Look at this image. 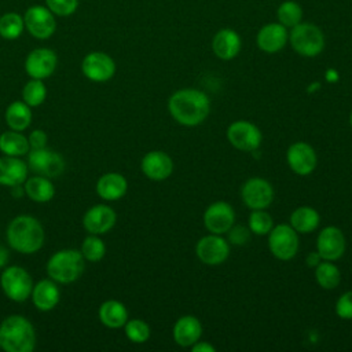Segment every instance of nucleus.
I'll list each match as a JSON object with an SVG mask.
<instances>
[{
	"instance_id": "1",
	"label": "nucleus",
	"mask_w": 352,
	"mask_h": 352,
	"mask_svg": "<svg viewBox=\"0 0 352 352\" xmlns=\"http://www.w3.org/2000/svg\"><path fill=\"white\" fill-rule=\"evenodd\" d=\"M168 110L176 122L184 126H197L209 116L210 100L199 89L183 88L170 95Z\"/></svg>"
},
{
	"instance_id": "2",
	"label": "nucleus",
	"mask_w": 352,
	"mask_h": 352,
	"mask_svg": "<svg viewBox=\"0 0 352 352\" xmlns=\"http://www.w3.org/2000/svg\"><path fill=\"white\" fill-rule=\"evenodd\" d=\"M8 245L23 254L38 252L44 245V228L41 223L29 214L14 217L6 231Z\"/></svg>"
},
{
	"instance_id": "3",
	"label": "nucleus",
	"mask_w": 352,
	"mask_h": 352,
	"mask_svg": "<svg viewBox=\"0 0 352 352\" xmlns=\"http://www.w3.org/2000/svg\"><path fill=\"white\" fill-rule=\"evenodd\" d=\"M36 345L33 324L21 315L7 316L0 323V348L6 352H30Z\"/></svg>"
},
{
	"instance_id": "4",
	"label": "nucleus",
	"mask_w": 352,
	"mask_h": 352,
	"mask_svg": "<svg viewBox=\"0 0 352 352\" xmlns=\"http://www.w3.org/2000/svg\"><path fill=\"white\" fill-rule=\"evenodd\" d=\"M85 268V258L81 252L62 249L54 253L47 263V274L56 283H72L77 280Z\"/></svg>"
},
{
	"instance_id": "5",
	"label": "nucleus",
	"mask_w": 352,
	"mask_h": 352,
	"mask_svg": "<svg viewBox=\"0 0 352 352\" xmlns=\"http://www.w3.org/2000/svg\"><path fill=\"white\" fill-rule=\"evenodd\" d=\"M292 48L301 56L314 58L324 48V34L319 26L311 22H300L289 33Z\"/></svg>"
},
{
	"instance_id": "6",
	"label": "nucleus",
	"mask_w": 352,
	"mask_h": 352,
	"mask_svg": "<svg viewBox=\"0 0 352 352\" xmlns=\"http://www.w3.org/2000/svg\"><path fill=\"white\" fill-rule=\"evenodd\" d=\"M0 286L10 300L22 302L30 297L33 280L25 268L19 265H10L0 275Z\"/></svg>"
},
{
	"instance_id": "7",
	"label": "nucleus",
	"mask_w": 352,
	"mask_h": 352,
	"mask_svg": "<svg viewBox=\"0 0 352 352\" xmlns=\"http://www.w3.org/2000/svg\"><path fill=\"white\" fill-rule=\"evenodd\" d=\"M268 248L271 253L282 261L293 258L298 250L297 231L290 224L272 227L268 232Z\"/></svg>"
},
{
	"instance_id": "8",
	"label": "nucleus",
	"mask_w": 352,
	"mask_h": 352,
	"mask_svg": "<svg viewBox=\"0 0 352 352\" xmlns=\"http://www.w3.org/2000/svg\"><path fill=\"white\" fill-rule=\"evenodd\" d=\"M63 157L47 147L30 150L28 153V168L36 175L45 176L48 179L58 177L65 170Z\"/></svg>"
},
{
	"instance_id": "9",
	"label": "nucleus",
	"mask_w": 352,
	"mask_h": 352,
	"mask_svg": "<svg viewBox=\"0 0 352 352\" xmlns=\"http://www.w3.org/2000/svg\"><path fill=\"white\" fill-rule=\"evenodd\" d=\"M227 139L232 147L241 151H253L261 144L263 135L258 126L253 122L238 120L230 124L227 129Z\"/></svg>"
},
{
	"instance_id": "10",
	"label": "nucleus",
	"mask_w": 352,
	"mask_h": 352,
	"mask_svg": "<svg viewBox=\"0 0 352 352\" xmlns=\"http://www.w3.org/2000/svg\"><path fill=\"white\" fill-rule=\"evenodd\" d=\"M23 22L28 32L38 40L50 38L56 29V21L54 14L50 11L48 7L44 6L29 7L23 15Z\"/></svg>"
},
{
	"instance_id": "11",
	"label": "nucleus",
	"mask_w": 352,
	"mask_h": 352,
	"mask_svg": "<svg viewBox=\"0 0 352 352\" xmlns=\"http://www.w3.org/2000/svg\"><path fill=\"white\" fill-rule=\"evenodd\" d=\"M241 197L249 209H265L274 199V188L265 179L250 177L243 183Z\"/></svg>"
},
{
	"instance_id": "12",
	"label": "nucleus",
	"mask_w": 352,
	"mask_h": 352,
	"mask_svg": "<svg viewBox=\"0 0 352 352\" xmlns=\"http://www.w3.org/2000/svg\"><path fill=\"white\" fill-rule=\"evenodd\" d=\"M82 74L95 82L109 81L116 73V63L113 58L104 52L94 51L84 56L81 62Z\"/></svg>"
},
{
	"instance_id": "13",
	"label": "nucleus",
	"mask_w": 352,
	"mask_h": 352,
	"mask_svg": "<svg viewBox=\"0 0 352 352\" xmlns=\"http://www.w3.org/2000/svg\"><path fill=\"white\" fill-rule=\"evenodd\" d=\"M198 258L206 265H219L224 263L230 254L228 242L217 234L202 236L195 246Z\"/></svg>"
},
{
	"instance_id": "14",
	"label": "nucleus",
	"mask_w": 352,
	"mask_h": 352,
	"mask_svg": "<svg viewBox=\"0 0 352 352\" xmlns=\"http://www.w3.org/2000/svg\"><path fill=\"white\" fill-rule=\"evenodd\" d=\"M235 212L232 206L224 201L210 204L204 213V224L210 234H226L234 226Z\"/></svg>"
},
{
	"instance_id": "15",
	"label": "nucleus",
	"mask_w": 352,
	"mask_h": 352,
	"mask_svg": "<svg viewBox=\"0 0 352 352\" xmlns=\"http://www.w3.org/2000/svg\"><path fill=\"white\" fill-rule=\"evenodd\" d=\"M58 56L50 48H36L30 51L25 60V70L30 78L45 80L56 69Z\"/></svg>"
},
{
	"instance_id": "16",
	"label": "nucleus",
	"mask_w": 352,
	"mask_h": 352,
	"mask_svg": "<svg viewBox=\"0 0 352 352\" xmlns=\"http://www.w3.org/2000/svg\"><path fill=\"white\" fill-rule=\"evenodd\" d=\"M346 248L342 231L336 226L324 227L316 239V249L322 260L334 261L342 257Z\"/></svg>"
},
{
	"instance_id": "17",
	"label": "nucleus",
	"mask_w": 352,
	"mask_h": 352,
	"mask_svg": "<svg viewBox=\"0 0 352 352\" xmlns=\"http://www.w3.org/2000/svg\"><path fill=\"white\" fill-rule=\"evenodd\" d=\"M286 161L289 168L294 173L300 176H307L316 168L318 158L311 144L305 142H296L287 148Z\"/></svg>"
},
{
	"instance_id": "18",
	"label": "nucleus",
	"mask_w": 352,
	"mask_h": 352,
	"mask_svg": "<svg viewBox=\"0 0 352 352\" xmlns=\"http://www.w3.org/2000/svg\"><path fill=\"white\" fill-rule=\"evenodd\" d=\"M117 220V214L109 205L98 204L89 208L84 217H82V226L89 234L102 235L110 231Z\"/></svg>"
},
{
	"instance_id": "19",
	"label": "nucleus",
	"mask_w": 352,
	"mask_h": 352,
	"mask_svg": "<svg viewBox=\"0 0 352 352\" xmlns=\"http://www.w3.org/2000/svg\"><path fill=\"white\" fill-rule=\"evenodd\" d=\"M287 40V28L279 22H270L264 25L256 36L257 47L267 54L279 52L286 45Z\"/></svg>"
},
{
	"instance_id": "20",
	"label": "nucleus",
	"mask_w": 352,
	"mask_h": 352,
	"mask_svg": "<svg viewBox=\"0 0 352 352\" xmlns=\"http://www.w3.org/2000/svg\"><path fill=\"white\" fill-rule=\"evenodd\" d=\"M140 168L146 177H148L150 180L161 182L168 179L172 175L173 161L166 153L154 150V151H148L142 158Z\"/></svg>"
},
{
	"instance_id": "21",
	"label": "nucleus",
	"mask_w": 352,
	"mask_h": 352,
	"mask_svg": "<svg viewBox=\"0 0 352 352\" xmlns=\"http://www.w3.org/2000/svg\"><path fill=\"white\" fill-rule=\"evenodd\" d=\"M242 47L241 36L230 28L220 29L212 38V51L221 60L234 59Z\"/></svg>"
},
{
	"instance_id": "22",
	"label": "nucleus",
	"mask_w": 352,
	"mask_h": 352,
	"mask_svg": "<svg viewBox=\"0 0 352 352\" xmlns=\"http://www.w3.org/2000/svg\"><path fill=\"white\" fill-rule=\"evenodd\" d=\"M30 298L33 301V305L43 312L51 311L56 307L60 298L59 287L56 286V282L50 279H41L36 285H33V290L30 294Z\"/></svg>"
},
{
	"instance_id": "23",
	"label": "nucleus",
	"mask_w": 352,
	"mask_h": 352,
	"mask_svg": "<svg viewBox=\"0 0 352 352\" xmlns=\"http://www.w3.org/2000/svg\"><path fill=\"white\" fill-rule=\"evenodd\" d=\"M28 165L19 157H0V184L14 187L28 179Z\"/></svg>"
},
{
	"instance_id": "24",
	"label": "nucleus",
	"mask_w": 352,
	"mask_h": 352,
	"mask_svg": "<svg viewBox=\"0 0 352 352\" xmlns=\"http://www.w3.org/2000/svg\"><path fill=\"white\" fill-rule=\"evenodd\" d=\"M202 336V324L192 315L180 316L173 326V340L180 346H191Z\"/></svg>"
},
{
	"instance_id": "25",
	"label": "nucleus",
	"mask_w": 352,
	"mask_h": 352,
	"mask_svg": "<svg viewBox=\"0 0 352 352\" xmlns=\"http://www.w3.org/2000/svg\"><path fill=\"white\" fill-rule=\"evenodd\" d=\"M126 190V179L117 172H109L102 175L96 183V192L104 201H117L125 195Z\"/></svg>"
},
{
	"instance_id": "26",
	"label": "nucleus",
	"mask_w": 352,
	"mask_h": 352,
	"mask_svg": "<svg viewBox=\"0 0 352 352\" xmlns=\"http://www.w3.org/2000/svg\"><path fill=\"white\" fill-rule=\"evenodd\" d=\"M99 320L110 329H120L128 320L126 307L117 300H107L99 307Z\"/></svg>"
},
{
	"instance_id": "27",
	"label": "nucleus",
	"mask_w": 352,
	"mask_h": 352,
	"mask_svg": "<svg viewBox=\"0 0 352 352\" xmlns=\"http://www.w3.org/2000/svg\"><path fill=\"white\" fill-rule=\"evenodd\" d=\"M25 194L34 202H48L55 194V187L52 182L45 176H32L25 180Z\"/></svg>"
},
{
	"instance_id": "28",
	"label": "nucleus",
	"mask_w": 352,
	"mask_h": 352,
	"mask_svg": "<svg viewBox=\"0 0 352 352\" xmlns=\"http://www.w3.org/2000/svg\"><path fill=\"white\" fill-rule=\"evenodd\" d=\"M320 216L312 206H298L290 214V226L300 234H309L319 226Z\"/></svg>"
},
{
	"instance_id": "29",
	"label": "nucleus",
	"mask_w": 352,
	"mask_h": 352,
	"mask_svg": "<svg viewBox=\"0 0 352 352\" xmlns=\"http://www.w3.org/2000/svg\"><path fill=\"white\" fill-rule=\"evenodd\" d=\"M6 122L12 131H25L32 122V110L23 100H15L6 109Z\"/></svg>"
},
{
	"instance_id": "30",
	"label": "nucleus",
	"mask_w": 352,
	"mask_h": 352,
	"mask_svg": "<svg viewBox=\"0 0 352 352\" xmlns=\"http://www.w3.org/2000/svg\"><path fill=\"white\" fill-rule=\"evenodd\" d=\"M0 151L10 157H22L30 151L28 138L19 131H6L0 135Z\"/></svg>"
},
{
	"instance_id": "31",
	"label": "nucleus",
	"mask_w": 352,
	"mask_h": 352,
	"mask_svg": "<svg viewBox=\"0 0 352 352\" xmlns=\"http://www.w3.org/2000/svg\"><path fill=\"white\" fill-rule=\"evenodd\" d=\"M315 278L316 282L322 289L331 290L336 289L340 283L341 274L340 270L336 264H333L329 260H322L316 267H315Z\"/></svg>"
},
{
	"instance_id": "32",
	"label": "nucleus",
	"mask_w": 352,
	"mask_h": 352,
	"mask_svg": "<svg viewBox=\"0 0 352 352\" xmlns=\"http://www.w3.org/2000/svg\"><path fill=\"white\" fill-rule=\"evenodd\" d=\"M25 29L23 16L18 12H6L0 16V36L6 40L18 38Z\"/></svg>"
},
{
	"instance_id": "33",
	"label": "nucleus",
	"mask_w": 352,
	"mask_h": 352,
	"mask_svg": "<svg viewBox=\"0 0 352 352\" xmlns=\"http://www.w3.org/2000/svg\"><path fill=\"white\" fill-rule=\"evenodd\" d=\"M278 22L286 28H293L302 21V8L294 0H286L279 4L276 10Z\"/></svg>"
},
{
	"instance_id": "34",
	"label": "nucleus",
	"mask_w": 352,
	"mask_h": 352,
	"mask_svg": "<svg viewBox=\"0 0 352 352\" xmlns=\"http://www.w3.org/2000/svg\"><path fill=\"white\" fill-rule=\"evenodd\" d=\"M45 98H47V88L43 80L30 78L22 88V100L30 107L40 106L41 103H44Z\"/></svg>"
},
{
	"instance_id": "35",
	"label": "nucleus",
	"mask_w": 352,
	"mask_h": 352,
	"mask_svg": "<svg viewBox=\"0 0 352 352\" xmlns=\"http://www.w3.org/2000/svg\"><path fill=\"white\" fill-rule=\"evenodd\" d=\"M106 253V246L104 242L99 238V235L95 234H89L81 245V254L85 260L95 263L103 258Z\"/></svg>"
},
{
	"instance_id": "36",
	"label": "nucleus",
	"mask_w": 352,
	"mask_h": 352,
	"mask_svg": "<svg viewBox=\"0 0 352 352\" xmlns=\"http://www.w3.org/2000/svg\"><path fill=\"white\" fill-rule=\"evenodd\" d=\"M274 227L272 217L264 209H254L249 214V230L256 235H267Z\"/></svg>"
},
{
	"instance_id": "37",
	"label": "nucleus",
	"mask_w": 352,
	"mask_h": 352,
	"mask_svg": "<svg viewBox=\"0 0 352 352\" xmlns=\"http://www.w3.org/2000/svg\"><path fill=\"white\" fill-rule=\"evenodd\" d=\"M125 336L135 344H143L150 337V326L142 319H131L124 324Z\"/></svg>"
},
{
	"instance_id": "38",
	"label": "nucleus",
	"mask_w": 352,
	"mask_h": 352,
	"mask_svg": "<svg viewBox=\"0 0 352 352\" xmlns=\"http://www.w3.org/2000/svg\"><path fill=\"white\" fill-rule=\"evenodd\" d=\"M45 4L54 15L69 16L77 10L78 0H45Z\"/></svg>"
},
{
	"instance_id": "39",
	"label": "nucleus",
	"mask_w": 352,
	"mask_h": 352,
	"mask_svg": "<svg viewBox=\"0 0 352 352\" xmlns=\"http://www.w3.org/2000/svg\"><path fill=\"white\" fill-rule=\"evenodd\" d=\"M336 314L341 319H352V290L342 293L336 302Z\"/></svg>"
},
{
	"instance_id": "40",
	"label": "nucleus",
	"mask_w": 352,
	"mask_h": 352,
	"mask_svg": "<svg viewBox=\"0 0 352 352\" xmlns=\"http://www.w3.org/2000/svg\"><path fill=\"white\" fill-rule=\"evenodd\" d=\"M250 230L243 226H232L228 230V239L234 245H245L249 241Z\"/></svg>"
},
{
	"instance_id": "41",
	"label": "nucleus",
	"mask_w": 352,
	"mask_h": 352,
	"mask_svg": "<svg viewBox=\"0 0 352 352\" xmlns=\"http://www.w3.org/2000/svg\"><path fill=\"white\" fill-rule=\"evenodd\" d=\"M47 133L41 129H34L30 132L28 142L30 146V150H37V148H44L47 146Z\"/></svg>"
},
{
	"instance_id": "42",
	"label": "nucleus",
	"mask_w": 352,
	"mask_h": 352,
	"mask_svg": "<svg viewBox=\"0 0 352 352\" xmlns=\"http://www.w3.org/2000/svg\"><path fill=\"white\" fill-rule=\"evenodd\" d=\"M191 349L194 351V352H214L216 351V348L212 345V344H209V342H202V341H197L195 344H192L191 345Z\"/></svg>"
},
{
	"instance_id": "43",
	"label": "nucleus",
	"mask_w": 352,
	"mask_h": 352,
	"mask_svg": "<svg viewBox=\"0 0 352 352\" xmlns=\"http://www.w3.org/2000/svg\"><path fill=\"white\" fill-rule=\"evenodd\" d=\"M322 261V257L319 256V253L316 252V253H309L308 254V257H307V264H308V267H316L319 263Z\"/></svg>"
},
{
	"instance_id": "44",
	"label": "nucleus",
	"mask_w": 352,
	"mask_h": 352,
	"mask_svg": "<svg viewBox=\"0 0 352 352\" xmlns=\"http://www.w3.org/2000/svg\"><path fill=\"white\" fill-rule=\"evenodd\" d=\"M8 258H10V254H8V250L3 246H0V268H4L8 263Z\"/></svg>"
},
{
	"instance_id": "45",
	"label": "nucleus",
	"mask_w": 352,
	"mask_h": 352,
	"mask_svg": "<svg viewBox=\"0 0 352 352\" xmlns=\"http://www.w3.org/2000/svg\"><path fill=\"white\" fill-rule=\"evenodd\" d=\"M349 122H351V126H352V113H351V116H349Z\"/></svg>"
}]
</instances>
